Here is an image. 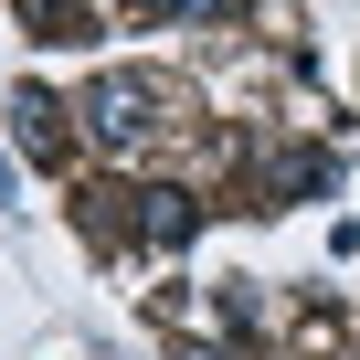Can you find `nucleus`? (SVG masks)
I'll return each instance as SVG.
<instances>
[{
	"label": "nucleus",
	"mask_w": 360,
	"mask_h": 360,
	"mask_svg": "<svg viewBox=\"0 0 360 360\" xmlns=\"http://www.w3.org/2000/svg\"><path fill=\"white\" fill-rule=\"evenodd\" d=\"M159 127V85H138V75H106L96 96H85V138H106V148H138Z\"/></svg>",
	"instance_id": "1"
},
{
	"label": "nucleus",
	"mask_w": 360,
	"mask_h": 360,
	"mask_svg": "<svg viewBox=\"0 0 360 360\" xmlns=\"http://www.w3.org/2000/svg\"><path fill=\"white\" fill-rule=\"evenodd\" d=\"M127 233H138L148 255H180V244L202 233V202H191V191H169V180H148V191L127 202Z\"/></svg>",
	"instance_id": "2"
},
{
	"label": "nucleus",
	"mask_w": 360,
	"mask_h": 360,
	"mask_svg": "<svg viewBox=\"0 0 360 360\" xmlns=\"http://www.w3.org/2000/svg\"><path fill=\"white\" fill-rule=\"evenodd\" d=\"M11 127H22V148H32V159H64V148H75V127H64V106H53V96H22V106H11Z\"/></svg>",
	"instance_id": "3"
},
{
	"label": "nucleus",
	"mask_w": 360,
	"mask_h": 360,
	"mask_svg": "<svg viewBox=\"0 0 360 360\" xmlns=\"http://www.w3.org/2000/svg\"><path fill=\"white\" fill-rule=\"evenodd\" d=\"M138 22H191V11H223V0H127Z\"/></svg>",
	"instance_id": "4"
}]
</instances>
